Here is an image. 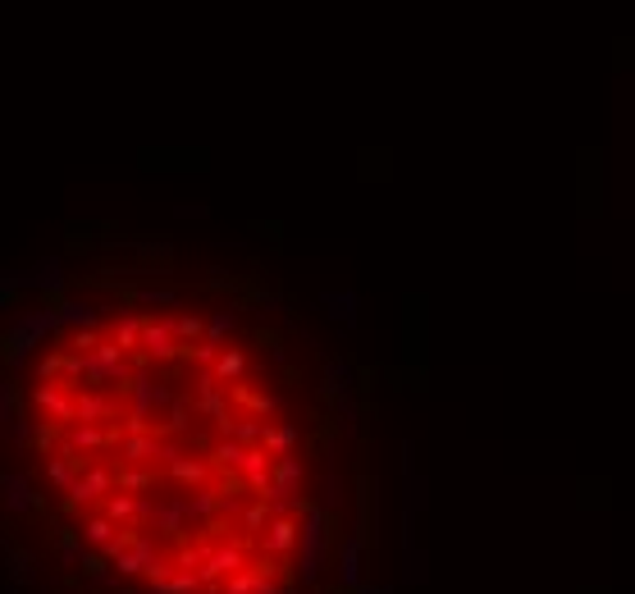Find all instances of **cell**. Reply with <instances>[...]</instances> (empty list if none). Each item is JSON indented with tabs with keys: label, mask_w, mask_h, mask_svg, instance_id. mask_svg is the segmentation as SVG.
<instances>
[{
	"label": "cell",
	"mask_w": 635,
	"mask_h": 594,
	"mask_svg": "<svg viewBox=\"0 0 635 594\" xmlns=\"http://www.w3.org/2000/svg\"><path fill=\"white\" fill-rule=\"evenodd\" d=\"M188 356H192L201 371H210V366H215V356H220V347H210V343H188Z\"/></svg>",
	"instance_id": "8d00e7d4"
},
{
	"label": "cell",
	"mask_w": 635,
	"mask_h": 594,
	"mask_svg": "<svg viewBox=\"0 0 635 594\" xmlns=\"http://www.w3.org/2000/svg\"><path fill=\"white\" fill-rule=\"evenodd\" d=\"M151 485H156V481H151L147 466H123V471L114 475V490H119V494H133V499H142Z\"/></svg>",
	"instance_id": "cb8c5ba5"
},
{
	"label": "cell",
	"mask_w": 635,
	"mask_h": 594,
	"mask_svg": "<svg viewBox=\"0 0 635 594\" xmlns=\"http://www.w3.org/2000/svg\"><path fill=\"white\" fill-rule=\"evenodd\" d=\"M138 302H142V307H174L179 293H174V288H138Z\"/></svg>",
	"instance_id": "e575fe53"
},
{
	"label": "cell",
	"mask_w": 635,
	"mask_h": 594,
	"mask_svg": "<svg viewBox=\"0 0 635 594\" xmlns=\"http://www.w3.org/2000/svg\"><path fill=\"white\" fill-rule=\"evenodd\" d=\"M83 385L96 389V394L105 385H123V389H129V356H123L110 338H101V347L83 356Z\"/></svg>",
	"instance_id": "3957f363"
},
{
	"label": "cell",
	"mask_w": 635,
	"mask_h": 594,
	"mask_svg": "<svg viewBox=\"0 0 635 594\" xmlns=\"http://www.w3.org/2000/svg\"><path fill=\"white\" fill-rule=\"evenodd\" d=\"M261 448L279 462V457H293V448H298V425H266L261 430Z\"/></svg>",
	"instance_id": "7402d4cb"
},
{
	"label": "cell",
	"mask_w": 635,
	"mask_h": 594,
	"mask_svg": "<svg viewBox=\"0 0 635 594\" xmlns=\"http://www.w3.org/2000/svg\"><path fill=\"white\" fill-rule=\"evenodd\" d=\"M110 416H114V403H110L105 394L87 389V394L73 398V425H105Z\"/></svg>",
	"instance_id": "9a60e30c"
},
{
	"label": "cell",
	"mask_w": 635,
	"mask_h": 594,
	"mask_svg": "<svg viewBox=\"0 0 635 594\" xmlns=\"http://www.w3.org/2000/svg\"><path fill=\"white\" fill-rule=\"evenodd\" d=\"M33 407H37V412H46L51 421H60L64 430L73 425V394H69L60 380H42V385L33 389Z\"/></svg>",
	"instance_id": "5b68a950"
},
{
	"label": "cell",
	"mask_w": 635,
	"mask_h": 594,
	"mask_svg": "<svg viewBox=\"0 0 635 594\" xmlns=\"http://www.w3.org/2000/svg\"><path fill=\"white\" fill-rule=\"evenodd\" d=\"M266 521H270V512H266V503H257V508H247V512H242V526H247V531H261Z\"/></svg>",
	"instance_id": "b9f144b4"
},
{
	"label": "cell",
	"mask_w": 635,
	"mask_h": 594,
	"mask_svg": "<svg viewBox=\"0 0 635 594\" xmlns=\"http://www.w3.org/2000/svg\"><path fill=\"white\" fill-rule=\"evenodd\" d=\"M105 517H110L114 526H119V521H129V526L138 521V526H142V521L151 517V499H133V494H119V490H114V494H105Z\"/></svg>",
	"instance_id": "4fadbf2b"
},
{
	"label": "cell",
	"mask_w": 635,
	"mask_h": 594,
	"mask_svg": "<svg viewBox=\"0 0 635 594\" xmlns=\"http://www.w3.org/2000/svg\"><path fill=\"white\" fill-rule=\"evenodd\" d=\"M83 540H87L96 553H105V549L119 540V526H114L105 512H101V517H87V521H83Z\"/></svg>",
	"instance_id": "603a6c76"
},
{
	"label": "cell",
	"mask_w": 635,
	"mask_h": 594,
	"mask_svg": "<svg viewBox=\"0 0 635 594\" xmlns=\"http://www.w3.org/2000/svg\"><path fill=\"white\" fill-rule=\"evenodd\" d=\"M197 412L201 416H215V421H224L229 412H224V398H220V389H206V394H197Z\"/></svg>",
	"instance_id": "836d02e7"
},
{
	"label": "cell",
	"mask_w": 635,
	"mask_h": 594,
	"mask_svg": "<svg viewBox=\"0 0 635 594\" xmlns=\"http://www.w3.org/2000/svg\"><path fill=\"white\" fill-rule=\"evenodd\" d=\"M210 371H215V380H220V385H238V375L247 371V356H242L238 347H229V352H220V356H215V366H210Z\"/></svg>",
	"instance_id": "d4e9b609"
},
{
	"label": "cell",
	"mask_w": 635,
	"mask_h": 594,
	"mask_svg": "<svg viewBox=\"0 0 635 594\" xmlns=\"http://www.w3.org/2000/svg\"><path fill=\"white\" fill-rule=\"evenodd\" d=\"M55 316V329H96L101 325V316H96V307L87 302V297H60V307L51 311Z\"/></svg>",
	"instance_id": "52a82bcc"
},
{
	"label": "cell",
	"mask_w": 635,
	"mask_h": 594,
	"mask_svg": "<svg viewBox=\"0 0 635 594\" xmlns=\"http://www.w3.org/2000/svg\"><path fill=\"white\" fill-rule=\"evenodd\" d=\"M96 347H101V334H96V329L69 334V352H73V356H87V352H96Z\"/></svg>",
	"instance_id": "d6a6232c"
},
{
	"label": "cell",
	"mask_w": 635,
	"mask_h": 594,
	"mask_svg": "<svg viewBox=\"0 0 635 594\" xmlns=\"http://www.w3.org/2000/svg\"><path fill=\"white\" fill-rule=\"evenodd\" d=\"M220 594H279V585H275V576H261L257 567H242L229 576V585Z\"/></svg>",
	"instance_id": "ac0fdd59"
},
{
	"label": "cell",
	"mask_w": 635,
	"mask_h": 594,
	"mask_svg": "<svg viewBox=\"0 0 635 594\" xmlns=\"http://www.w3.org/2000/svg\"><path fill=\"white\" fill-rule=\"evenodd\" d=\"M142 356L147 362H174V356L183 352V343L174 338V325L170 316H156V320H142Z\"/></svg>",
	"instance_id": "277c9868"
},
{
	"label": "cell",
	"mask_w": 635,
	"mask_h": 594,
	"mask_svg": "<svg viewBox=\"0 0 635 594\" xmlns=\"http://www.w3.org/2000/svg\"><path fill=\"white\" fill-rule=\"evenodd\" d=\"M110 343H114L123 356H129V352L142 343V316H138V311H123V316L110 325Z\"/></svg>",
	"instance_id": "ffe728a7"
},
{
	"label": "cell",
	"mask_w": 635,
	"mask_h": 594,
	"mask_svg": "<svg viewBox=\"0 0 635 594\" xmlns=\"http://www.w3.org/2000/svg\"><path fill=\"white\" fill-rule=\"evenodd\" d=\"M179 219H206V206H179Z\"/></svg>",
	"instance_id": "f6af8a7d"
},
{
	"label": "cell",
	"mask_w": 635,
	"mask_h": 594,
	"mask_svg": "<svg viewBox=\"0 0 635 594\" xmlns=\"http://www.w3.org/2000/svg\"><path fill=\"white\" fill-rule=\"evenodd\" d=\"M233 398H238L247 412H257V416H270V412H275V398H270V394H251V389L233 385Z\"/></svg>",
	"instance_id": "f546056e"
},
{
	"label": "cell",
	"mask_w": 635,
	"mask_h": 594,
	"mask_svg": "<svg viewBox=\"0 0 635 594\" xmlns=\"http://www.w3.org/2000/svg\"><path fill=\"white\" fill-rule=\"evenodd\" d=\"M183 503H188V517H201V521H215V512H220V494H215V490H206V485H201V490H192Z\"/></svg>",
	"instance_id": "484cf974"
},
{
	"label": "cell",
	"mask_w": 635,
	"mask_h": 594,
	"mask_svg": "<svg viewBox=\"0 0 635 594\" xmlns=\"http://www.w3.org/2000/svg\"><path fill=\"white\" fill-rule=\"evenodd\" d=\"M352 594H394V589H389V585H366V580H361Z\"/></svg>",
	"instance_id": "bcb514c9"
},
{
	"label": "cell",
	"mask_w": 635,
	"mask_h": 594,
	"mask_svg": "<svg viewBox=\"0 0 635 594\" xmlns=\"http://www.w3.org/2000/svg\"><path fill=\"white\" fill-rule=\"evenodd\" d=\"M242 453H247V448H238L233 439H220V443L210 448V462H215V466H233V471H238V462H242Z\"/></svg>",
	"instance_id": "1f68e13d"
},
{
	"label": "cell",
	"mask_w": 635,
	"mask_h": 594,
	"mask_svg": "<svg viewBox=\"0 0 635 594\" xmlns=\"http://www.w3.org/2000/svg\"><path fill=\"white\" fill-rule=\"evenodd\" d=\"M161 462L170 466V475H174V481H183V485H197V490H201L206 471H210V462H206V457H188V453H174L170 443L161 448Z\"/></svg>",
	"instance_id": "8fae6325"
},
{
	"label": "cell",
	"mask_w": 635,
	"mask_h": 594,
	"mask_svg": "<svg viewBox=\"0 0 635 594\" xmlns=\"http://www.w3.org/2000/svg\"><path fill=\"white\" fill-rule=\"evenodd\" d=\"M151 531H161V535H179L183 531V521H188V503L183 499H161V503H151Z\"/></svg>",
	"instance_id": "e0dca14e"
},
{
	"label": "cell",
	"mask_w": 635,
	"mask_h": 594,
	"mask_svg": "<svg viewBox=\"0 0 635 594\" xmlns=\"http://www.w3.org/2000/svg\"><path fill=\"white\" fill-rule=\"evenodd\" d=\"M347 375H352V371H347V362H329V366H325V394H329V398H343Z\"/></svg>",
	"instance_id": "4dcf8cb0"
},
{
	"label": "cell",
	"mask_w": 635,
	"mask_h": 594,
	"mask_svg": "<svg viewBox=\"0 0 635 594\" xmlns=\"http://www.w3.org/2000/svg\"><path fill=\"white\" fill-rule=\"evenodd\" d=\"M407 580H425V553H407Z\"/></svg>",
	"instance_id": "ee69618b"
},
{
	"label": "cell",
	"mask_w": 635,
	"mask_h": 594,
	"mask_svg": "<svg viewBox=\"0 0 635 594\" xmlns=\"http://www.w3.org/2000/svg\"><path fill=\"white\" fill-rule=\"evenodd\" d=\"M5 594H19V585H10V589H5Z\"/></svg>",
	"instance_id": "7dc6e473"
},
{
	"label": "cell",
	"mask_w": 635,
	"mask_h": 594,
	"mask_svg": "<svg viewBox=\"0 0 635 594\" xmlns=\"http://www.w3.org/2000/svg\"><path fill=\"white\" fill-rule=\"evenodd\" d=\"M338 503H343V485H338V475L329 471V475H325V503H320V508H325V512H334Z\"/></svg>",
	"instance_id": "ab89813d"
},
{
	"label": "cell",
	"mask_w": 635,
	"mask_h": 594,
	"mask_svg": "<svg viewBox=\"0 0 635 594\" xmlns=\"http://www.w3.org/2000/svg\"><path fill=\"white\" fill-rule=\"evenodd\" d=\"M161 434H129V439H123L119 443V462L123 466H147V462H156L161 457Z\"/></svg>",
	"instance_id": "2e32d148"
},
{
	"label": "cell",
	"mask_w": 635,
	"mask_h": 594,
	"mask_svg": "<svg viewBox=\"0 0 635 594\" xmlns=\"http://www.w3.org/2000/svg\"><path fill=\"white\" fill-rule=\"evenodd\" d=\"M10 562H15V580H19V585L37 580V562H33V558H28L24 549H19V553H10Z\"/></svg>",
	"instance_id": "d590c367"
},
{
	"label": "cell",
	"mask_w": 635,
	"mask_h": 594,
	"mask_svg": "<svg viewBox=\"0 0 635 594\" xmlns=\"http://www.w3.org/2000/svg\"><path fill=\"white\" fill-rule=\"evenodd\" d=\"M105 494H114V471L87 466V475H78V481H73L64 508H83V503H96V499H105Z\"/></svg>",
	"instance_id": "8992f818"
},
{
	"label": "cell",
	"mask_w": 635,
	"mask_h": 594,
	"mask_svg": "<svg viewBox=\"0 0 635 594\" xmlns=\"http://www.w3.org/2000/svg\"><path fill=\"white\" fill-rule=\"evenodd\" d=\"M15 380L10 385H0V425H15Z\"/></svg>",
	"instance_id": "f35d334b"
},
{
	"label": "cell",
	"mask_w": 635,
	"mask_h": 594,
	"mask_svg": "<svg viewBox=\"0 0 635 594\" xmlns=\"http://www.w3.org/2000/svg\"><path fill=\"white\" fill-rule=\"evenodd\" d=\"M55 549H60V558H64V562H83V544H78V535H60V544H55Z\"/></svg>",
	"instance_id": "60d3db41"
},
{
	"label": "cell",
	"mask_w": 635,
	"mask_h": 594,
	"mask_svg": "<svg viewBox=\"0 0 635 594\" xmlns=\"http://www.w3.org/2000/svg\"><path fill=\"white\" fill-rule=\"evenodd\" d=\"M188 425H192V412L183 407V403H170V434H188Z\"/></svg>",
	"instance_id": "74e56055"
},
{
	"label": "cell",
	"mask_w": 635,
	"mask_h": 594,
	"mask_svg": "<svg viewBox=\"0 0 635 594\" xmlns=\"http://www.w3.org/2000/svg\"><path fill=\"white\" fill-rule=\"evenodd\" d=\"M270 466H275V457H270L266 448H247V453H242V462H238L247 490H257L261 499L270 494Z\"/></svg>",
	"instance_id": "9c48e42d"
},
{
	"label": "cell",
	"mask_w": 635,
	"mask_h": 594,
	"mask_svg": "<svg viewBox=\"0 0 635 594\" xmlns=\"http://www.w3.org/2000/svg\"><path fill=\"white\" fill-rule=\"evenodd\" d=\"M338 585L343 589H357L361 585V535H347L338 544Z\"/></svg>",
	"instance_id": "d6986e66"
},
{
	"label": "cell",
	"mask_w": 635,
	"mask_h": 594,
	"mask_svg": "<svg viewBox=\"0 0 635 594\" xmlns=\"http://www.w3.org/2000/svg\"><path fill=\"white\" fill-rule=\"evenodd\" d=\"M320 302H325L329 320H338L343 329H357V307H361L357 293H320Z\"/></svg>",
	"instance_id": "44dd1931"
},
{
	"label": "cell",
	"mask_w": 635,
	"mask_h": 594,
	"mask_svg": "<svg viewBox=\"0 0 635 594\" xmlns=\"http://www.w3.org/2000/svg\"><path fill=\"white\" fill-rule=\"evenodd\" d=\"M55 334V316L46 311V307H33V311H19L15 316V325H10V366L15 371H24V362H28V352H37L42 347V338H51Z\"/></svg>",
	"instance_id": "7a4b0ae2"
},
{
	"label": "cell",
	"mask_w": 635,
	"mask_h": 594,
	"mask_svg": "<svg viewBox=\"0 0 635 594\" xmlns=\"http://www.w3.org/2000/svg\"><path fill=\"white\" fill-rule=\"evenodd\" d=\"M46 475H51V485H55V490H64V494H69V490H73V481H78V471H73V462H69L64 453H55V457L46 462Z\"/></svg>",
	"instance_id": "4316f807"
},
{
	"label": "cell",
	"mask_w": 635,
	"mask_h": 594,
	"mask_svg": "<svg viewBox=\"0 0 635 594\" xmlns=\"http://www.w3.org/2000/svg\"><path fill=\"white\" fill-rule=\"evenodd\" d=\"M197 589H201L197 571H174L165 585H151V594H197Z\"/></svg>",
	"instance_id": "f1b7e54d"
},
{
	"label": "cell",
	"mask_w": 635,
	"mask_h": 594,
	"mask_svg": "<svg viewBox=\"0 0 635 594\" xmlns=\"http://www.w3.org/2000/svg\"><path fill=\"white\" fill-rule=\"evenodd\" d=\"M233 325H238V316H233V311H215V316H210V325L201 329V343L220 347V343H224V338L233 334Z\"/></svg>",
	"instance_id": "83f0119b"
},
{
	"label": "cell",
	"mask_w": 635,
	"mask_h": 594,
	"mask_svg": "<svg viewBox=\"0 0 635 594\" xmlns=\"http://www.w3.org/2000/svg\"><path fill=\"white\" fill-rule=\"evenodd\" d=\"M119 421H123V425H119V430H123V439H129V434H147V421H142V416H133V412H129V416H119Z\"/></svg>",
	"instance_id": "7bdbcfd3"
},
{
	"label": "cell",
	"mask_w": 635,
	"mask_h": 594,
	"mask_svg": "<svg viewBox=\"0 0 635 594\" xmlns=\"http://www.w3.org/2000/svg\"><path fill=\"white\" fill-rule=\"evenodd\" d=\"M293 512H298V576L316 585L325 567V549H329V512L307 499H298Z\"/></svg>",
	"instance_id": "6da1fadb"
},
{
	"label": "cell",
	"mask_w": 635,
	"mask_h": 594,
	"mask_svg": "<svg viewBox=\"0 0 635 594\" xmlns=\"http://www.w3.org/2000/svg\"><path fill=\"white\" fill-rule=\"evenodd\" d=\"M261 549H266L270 558L293 553V549H298V517H270V521H266V535H261Z\"/></svg>",
	"instance_id": "5bb4252c"
},
{
	"label": "cell",
	"mask_w": 635,
	"mask_h": 594,
	"mask_svg": "<svg viewBox=\"0 0 635 594\" xmlns=\"http://www.w3.org/2000/svg\"><path fill=\"white\" fill-rule=\"evenodd\" d=\"M0 503H5L10 512H33V503H37V494H33V481L24 471H10V475H0Z\"/></svg>",
	"instance_id": "30bf717a"
},
{
	"label": "cell",
	"mask_w": 635,
	"mask_h": 594,
	"mask_svg": "<svg viewBox=\"0 0 635 594\" xmlns=\"http://www.w3.org/2000/svg\"><path fill=\"white\" fill-rule=\"evenodd\" d=\"M129 394H133V416H142V421H147V412H151L156 403H170V389H165L161 380H151L147 371L129 375Z\"/></svg>",
	"instance_id": "7c38bea8"
},
{
	"label": "cell",
	"mask_w": 635,
	"mask_h": 594,
	"mask_svg": "<svg viewBox=\"0 0 635 594\" xmlns=\"http://www.w3.org/2000/svg\"><path fill=\"white\" fill-rule=\"evenodd\" d=\"M110 443H114L110 425H69L64 430V457L69 453H105Z\"/></svg>",
	"instance_id": "ba28073f"
}]
</instances>
